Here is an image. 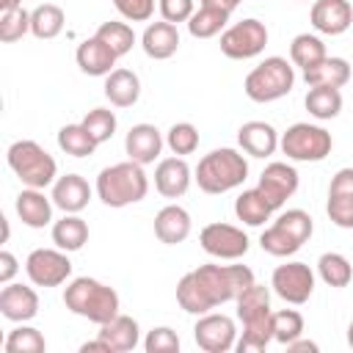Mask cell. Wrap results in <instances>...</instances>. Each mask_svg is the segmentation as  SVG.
Instances as JSON below:
<instances>
[{"label": "cell", "mask_w": 353, "mask_h": 353, "mask_svg": "<svg viewBox=\"0 0 353 353\" xmlns=\"http://www.w3.org/2000/svg\"><path fill=\"white\" fill-rule=\"evenodd\" d=\"M143 350L146 353H176L179 350V336L174 328L168 325H157L146 334L143 339Z\"/></svg>", "instance_id": "obj_44"}, {"label": "cell", "mask_w": 353, "mask_h": 353, "mask_svg": "<svg viewBox=\"0 0 353 353\" xmlns=\"http://www.w3.org/2000/svg\"><path fill=\"white\" fill-rule=\"evenodd\" d=\"M97 336L105 339L113 353H124V350H135V347H138V342H141V328H138V323H135L132 317H127V314L119 312L113 320H108V323L99 325Z\"/></svg>", "instance_id": "obj_26"}, {"label": "cell", "mask_w": 353, "mask_h": 353, "mask_svg": "<svg viewBox=\"0 0 353 353\" xmlns=\"http://www.w3.org/2000/svg\"><path fill=\"white\" fill-rule=\"evenodd\" d=\"M301 334H303V317H301V312H295V309L273 312V339L276 342L290 345Z\"/></svg>", "instance_id": "obj_42"}, {"label": "cell", "mask_w": 353, "mask_h": 353, "mask_svg": "<svg viewBox=\"0 0 353 353\" xmlns=\"http://www.w3.org/2000/svg\"><path fill=\"white\" fill-rule=\"evenodd\" d=\"M287 350H292V353H317L320 350V345L317 342H312V339H292L290 345H287Z\"/></svg>", "instance_id": "obj_48"}, {"label": "cell", "mask_w": 353, "mask_h": 353, "mask_svg": "<svg viewBox=\"0 0 353 353\" xmlns=\"http://www.w3.org/2000/svg\"><path fill=\"white\" fill-rule=\"evenodd\" d=\"M113 6L130 22H146L154 14V0H113Z\"/></svg>", "instance_id": "obj_45"}, {"label": "cell", "mask_w": 353, "mask_h": 353, "mask_svg": "<svg viewBox=\"0 0 353 353\" xmlns=\"http://www.w3.org/2000/svg\"><path fill=\"white\" fill-rule=\"evenodd\" d=\"M63 303L72 314L85 317L97 325H102L119 314V292L97 279H88V276L69 281V287L63 290Z\"/></svg>", "instance_id": "obj_4"}, {"label": "cell", "mask_w": 353, "mask_h": 353, "mask_svg": "<svg viewBox=\"0 0 353 353\" xmlns=\"http://www.w3.org/2000/svg\"><path fill=\"white\" fill-rule=\"evenodd\" d=\"M331 223L339 229H353V168H339L328 185V207Z\"/></svg>", "instance_id": "obj_16"}, {"label": "cell", "mask_w": 353, "mask_h": 353, "mask_svg": "<svg viewBox=\"0 0 353 353\" xmlns=\"http://www.w3.org/2000/svg\"><path fill=\"white\" fill-rule=\"evenodd\" d=\"M99 41H105L119 58L121 55H127L130 50H132V44H135V30L127 25V22H116V19H110V22H102L99 28H97V33H94Z\"/></svg>", "instance_id": "obj_38"}, {"label": "cell", "mask_w": 353, "mask_h": 353, "mask_svg": "<svg viewBox=\"0 0 353 353\" xmlns=\"http://www.w3.org/2000/svg\"><path fill=\"white\" fill-rule=\"evenodd\" d=\"M52 243L61 251H80L88 243V223L77 212H66L61 221L52 223Z\"/></svg>", "instance_id": "obj_30"}, {"label": "cell", "mask_w": 353, "mask_h": 353, "mask_svg": "<svg viewBox=\"0 0 353 353\" xmlns=\"http://www.w3.org/2000/svg\"><path fill=\"white\" fill-rule=\"evenodd\" d=\"M25 273L36 287H58L72 276V262L61 248H36L25 259Z\"/></svg>", "instance_id": "obj_11"}, {"label": "cell", "mask_w": 353, "mask_h": 353, "mask_svg": "<svg viewBox=\"0 0 353 353\" xmlns=\"http://www.w3.org/2000/svg\"><path fill=\"white\" fill-rule=\"evenodd\" d=\"M190 226H193L190 223V212L185 207H179V204H168L154 215V234L165 245L185 243L188 234H190Z\"/></svg>", "instance_id": "obj_24"}, {"label": "cell", "mask_w": 353, "mask_h": 353, "mask_svg": "<svg viewBox=\"0 0 353 353\" xmlns=\"http://www.w3.org/2000/svg\"><path fill=\"white\" fill-rule=\"evenodd\" d=\"M265 44H268V28H265V22H259L254 17L234 22L232 28H226L221 33V52L232 61L254 58L265 50Z\"/></svg>", "instance_id": "obj_10"}, {"label": "cell", "mask_w": 353, "mask_h": 353, "mask_svg": "<svg viewBox=\"0 0 353 353\" xmlns=\"http://www.w3.org/2000/svg\"><path fill=\"white\" fill-rule=\"evenodd\" d=\"M303 80L306 85H328V88H342L347 80H350V63L345 58H334V55H325L320 63L303 69Z\"/></svg>", "instance_id": "obj_29"}, {"label": "cell", "mask_w": 353, "mask_h": 353, "mask_svg": "<svg viewBox=\"0 0 353 353\" xmlns=\"http://www.w3.org/2000/svg\"><path fill=\"white\" fill-rule=\"evenodd\" d=\"M237 143L251 157H270L279 149V132L268 121H245L237 130Z\"/></svg>", "instance_id": "obj_22"}, {"label": "cell", "mask_w": 353, "mask_h": 353, "mask_svg": "<svg viewBox=\"0 0 353 353\" xmlns=\"http://www.w3.org/2000/svg\"><path fill=\"white\" fill-rule=\"evenodd\" d=\"M226 22H229V14L210 6H199V11H193V17L188 19V30L193 39H212L226 28Z\"/></svg>", "instance_id": "obj_35"}, {"label": "cell", "mask_w": 353, "mask_h": 353, "mask_svg": "<svg viewBox=\"0 0 353 353\" xmlns=\"http://www.w3.org/2000/svg\"><path fill=\"white\" fill-rule=\"evenodd\" d=\"M6 353H41L47 347L44 336L39 328H30V325H17L8 336H6Z\"/></svg>", "instance_id": "obj_39"}, {"label": "cell", "mask_w": 353, "mask_h": 353, "mask_svg": "<svg viewBox=\"0 0 353 353\" xmlns=\"http://www.w3.org/2000/svg\"><path fill=\"white\" fill-rule=\"evenodd\" d=\"M105 97L113 108H132L141 97V80L132 69H113L105 77Z\"/></svg>", "instance_id": "obj_28"}, {"label": "cell", "mask_w": 353, "mask_h": 353, "mask_svg": "<svg viewBox=\"0 0 353 353\" xmlns=\"http://www.w3.org/2000/svg\"><path fill=\"white\" fill-rule=\"evenodd\" d=\"M74 58H77L80 72H85L88 77H108V74L113 72L116 61H119V55H116L105 41H99L97 36L80 41Z\"/></svg>", "instance_id": "obj_20"}, {"label": "cell", "mask_w": 353, "mask_h": 353, "mask_svg": "<svg viewBox=\"0 0 353 353\" xmlns=\"http://www.w3.org/2000/svg\"><path fill=\"white\" fill-rule=\"evenodd\" d=\"M149 193V176L143 174V165L135 160L116 163L99 171L97 176V196L105 207H127L143 201Z\"/></svg>", "instance_id": "obj_3"}, {"label": "cell", "mask_w": 353, "mask_h": 353, "mask_svg": "<svg viewBox=\"0 0 353 353\" xmlns=\"http://www.w3.org/2000/svg\"><path fill=\"white\" fill-rule=\"evenodd\" d=\"M248 176V163L237 149H212L210 154H204L196 165V182L204 193L218 196L226 190H234L245 182Z\"/></svg>", "instance_id": "obj_5"}, {"label": "cell", "mask_w": 353, "mask_h": 353, "mask_svg": "<svg viewBox=\"0 0 353 353\" xmlns=\"http://www.w3.org/2000/svg\"><path fill=\"white\" fill-rule=\"evenodd\" d=\"M237 320L243 323V334L237 339V353H259L273 339V312L270 292L262 284H251L237 298Z\"/></svg>", "instance_id": "obj_2"}, {"label": "cell", "mask_w": 353, "mask_h": 353, "mask_svg": "<svg viewBox=\"0 0 353 353\" xmlns=\"http://www.w3.org/2000/svg\"><path fill=\"white\" fill-rule=\"evenodd\" d=\"M325 44L320 36H312V33H298L290 44V61L301 69H309L314 63H320L325 58Z\"/></svg>", "instance_id": "obj_34"}, {"label": "cell", "mask_w": 353, "mask_h": 353, "mask_svg": "<svg viewBox=\"0 0 353 353\" xmlns=\"http://www.w3.org/2000/svg\"><path fill=\"white\" fill-rule=\"evenodd\" d=\"M295 85V72L290 66L287 58L281 55H270L265 58L259 66H254L245 74V97L254 102H276L281 97H287Z\"/></svg>", "instance_id": "obj_8"}, {"label": "cell", "mask_w": 353, "mask_h": 353, "mask_svg": "<svg viewBox=\"0 0 353 353\" xmlns=\"http://www.w3.org/2000/svg\"><path fill=\"white\" fill-rule=\"evenodd\" d=\"M28 30H30V14L25 8L3 11V17H0V41H6V44L19 41Z\"/></svg>", "instance_id": "obj_43"}, {"label": "cell", "mask_w": 353, "mask_h": 353, "mask_svg": "<svg viewBox=\"0 0 353 353\" xmlns=\"http://www.w3.org/2000/svg\"><path fill=\"white\" fill-rule=\"evenodd\" d=\"M165 143L174 154H193L199 149V130L190 124V121H176L171 124L168 135H165Z\"/></svg>", "instance_id": "obj_41"}, {"label": "cell", "mask_w": 353, "mask_h": 353, "mask_svg": "<svg viewBox=\"0 0 353 353\" xmlns=\"http://www.w3.org/2000/svg\"><path fill=\"white\" fill-rule=\"evenodd\" d=\"M270 287L281 301L301 306L314 292V273H312V268L306 262H287V265H279L273 270Z\"/></svg>", "instance_id": "obj_12"}, {"label": "cell", "mask_w": 353, "mask_h": 353, "mask_svg": "<svg viewBox=\"0 0 353 353\" xmlns=\"http://www.w3.org/2000/svg\"><path fill=\"white\" fill-rule=\"evenodd\" d=\"M58 146L72 157H88L99 143L91 138V132L83 124H63L58 130Z\"/></svg>", "instance_id": "obj_36"}, {"label": "cell", "mask_w": 353, "mask_h": 353, "mask_svg": "<svg viewBox=\"0 0 353 353\" xmlns=\"http://www.w3.org/2000/svg\"><path fill=\"white\" fill-rule=\"evenodd\" d=\"M0 312L11 323H28L39 314V295L28 284H3L0 290Z\"/></svg>", "instance_id": "obj_18"}, {"label": "cell", "mask_w": 353, "mask_h": 353, "mask_svg": "<svg viewBox=\"0 0 353 353\" xmlns=\"http://www.w3.org/2000/svg\"><path fill=\"white\" fill-rule=\"evenodd\" d=\"M306 110L320 119V121H328V119H336L339 110H342V94L339 88H328V85H312L306 99H303Z\"/></svg>", "instance_id": "obj_31"}, {"label": "cell", "mask_w": 353, "mask_h": 353, "mask_svg": "<svg viewBox=\"0 0 353 353\" xmlns=\"http://www.w3.org/2000/svg\"><path fill=\"white\" fill-rule=\"evenodd\" d=\"M8 168L22 179L25 188H39L44 190L47 185H55V174H58V163L52 160V154H47L36 141H14L6 152Z\"/></svg>", "instance_id": "obj_7"}, {"label": "cell", "mask_w": 353, "mask_h": 353, "mask_svg": "<svg viewBox=\"0 0 353 353\" xmlns=\"http://www.w3.org/2000/svg\"><path fill=\"white\" fill-rule=\"evenodd\" d=\"M80 124L91 132V138H94L97 143H105V141H110L113 132H116V113L108 110V108H94V110L85 113V119H83Z\"/></svg>", "instance_id": "obj_40"}, {"label": "cell", "mask_w": 353, "mask_h": 353, "mask_svg": "<svg viewBox=\"0 0 353 353\" xmlns=\"http://www.w3.org/2000/svg\"><path fill=\"white\" fill-rule=\"evenodd\" d=\"M17 215L30 229H44L52 221V201L39 188H25L17 196Z\"/></svg>", "instance_id": "obj_27"}, {"label": "cell", "mask_w": 353, "mask_h": 353, "mask_svg": "<svg viewBox=\"0 0 353 353\" xmlns=\"http://www.w3.org/2000/svg\"><path fill=\"white\" fill-rule=\"evenodd\" d=\"M234 215H237L243 223H248V226H262L265 221H270L273 207L265 201V196H262L256 188H251V190H243V193L234 199Z\"/></svg>", "instance_id": "obj_32"}, {"label": "cell", "mask_w": 353, "mask_h": 353, "mask_svg": "<svg viewBox=\"0 0 353 353\" xmlns=\"http://www.w3.org/2000/svg\"><path fill=\"white\" fill-rule=\"evenodd\" d=\"M309 19L325 36H342L353 25V6L347 0H314Z\"/></svg>", "instance_id": "obj_17"}, {"label": "cell", "mask_w": 353, "mask_h": 353, "mask_svg": "<svg viewBox=\"0 0 353 353\" xmlns=\"http://www.w3.org/2000/svg\"><path fill=\"white\" fill-rule=\"evenodd\" d=\"M347 345H350V347H353V323H350V325H347Z\"/></svg>", "instance_id": "obj_51"}, {"label": "cell", "mask_w": 353, "mask_h": 353, "mask_svg": "<svg viewBox=\"0 0 353 353\" xmlns=\"http://www.w3.org/2000/svg\"><path fill=\"white\" fill-rule=\"evenodd\" d=\"M317 273L320 279L328 284V287H347L350 279H353V265L347 262V256L336 254V251H328L317 259Z\"/></svg>", "instance_id": "obj_37"}, {"label": "cell", "mask_w": 353, "mask_h": 353, "mask_svg": "<svg viewBox=\"0 0 353 353\" xmlns=\"http://www.w3.org/2000/svg\"><path fill=\"white\" fill-rule=\"evenodd\" d=\"M124 149H127L130 160H135L141 165H149L160 157L163 135L154 124H135V127H130V132L124 138Z\"/></svg>", "instance_id": "obj_21"}, {"label": "cell", "mask_w": 353, "mask_h": 353, "mask_svg": "<svg viewBox=\"0 0 353 353\" xmlns=\"http://www.w3.org/2000/svg\"><path fill=\"white\" fill-rule=\"evenodd\" d=\"M22 8V0H0V11H14Z\"/></svg>", "instance_id": "obj_50"}, {"label": "cell", "mask_w": 353, "mask_h": 353, "mask_svg": "<svg viewBox=\"0 0 353 353\" xmlns=\"http://www.w3.org/2000/svg\"><path fill=\"white\" fill-rule=\"evenodd\" d=\"M157 6H160V17L165 19V22H188L190 17H193V0H157Z\"/></svg>", "instance_id": "obj_46"}, {"label": "cell", "mask_w": 353, "mask_h": 353, "mask_svg": "<svg viewBox=\"0 0 353 353\" xmlns=\"http://www.w3.org/2000/svg\"><path fill=\"white\" fill-rule=\"evenodd\" d=\"M254 284V273L245 265H199L176 284V303L188 314H207L221 303L237 301L243 290Z\"/></svg>", "instance_id": "obj_1"}, {"label": "cell", "mask_w": 353, "mask_h": 353, "mask_svg": "<svg viewBox=\"0 0 353 353\" xmlns=\"http://www.w3.org/2000/svg\"><path fill=\"white\" fill-rule=\"evenodd\" d=\"M243 0H201V6H210V8H218V11H223V14H229L232 17V11L240 6Z\"/></svg>", "instance_id": "obj_49"}, {"label": "cell", "mask_w": 353, "mask_h": 353, "mask_svg": "<svg viewBox=\"0 0 353 353\" xmlns=\"http://www.w3.org/2000/svg\"><path fill=\"white\" fill-rule=\"evenodd\" d=\"M193 339L207 353H226L237 345V325L226 314L207 312V314H199L193 325Z\"/></svg>", "instance_id": "obj_14"}, {"label": "cell", "mask_w": 353, "mask_h": 353, "mask_svg": "<svg viewBox=\"0 0 353 353\" xmlns=\"http://www.w3.org/2000/svg\"><path fill=\"white\" fill-rule=\"evenodd\" d=\"M331 146H334L331 132L309 121H298L287 127V132H281L279 138V149L290 160H298V163H320L331 154Z\"/></svg>", "instance_id": "obj_9"}, {"label": "cell", "mask_w": 353, "mask_h": 353, "mask_svg": "<svg viewBox=\"0 0 353 353\" xmlns=\"http://www.w3.org/2000/svg\"><path fill=\"white\" fill-rule=\"evenodd\" d=\"M91 201V188L80 174L58 176L52 185V204L63 212H80Z\"/></svg>", "instance_id": "obj_23"}, {"label": "cell", "mask_w": 353, "mask_h": 353, "mask_svg": "<svg viewBox=\"0 0 353 353\" xmlns=\"http://www.w3.org/2000/svg\"><path fill=\"white\" fill-rule=\"evenodd\" d=\"M190 165L182 157H165L154 168V188L165 199H179L190 188Z\"/></svg>", "instance_id": "obj_19"}, {"label": "cell", "mask_w": 353, "mask_h": 353, "mask_svg": "<svg viewBox=\"0 0 353 353\" xmlns=\"http://www.w3.org/2000/svg\"><path fill=\"white\" fill-rule=\"evenodd\" d=\"M63 22H66V14L55 3H41L30 11V33L36 39H55L63 30Z\"/></svg>", "instance_id": "obj_33"}, {"label": "cell", "mask_w": 353, "mask_h": 353, "mask_svg": "<svg viewBox=\"0 0 353 353\" xmlns=\"http://www.w3.org/2000/svg\"><path fill=\"white\" fill-rule=\"evenodd\" d=\"M141 47H143V52H146L149 58H154V61L171 58V55L179 50V30H176V25H174V22H165V19L146 25V30H143V36H141Z\"/></svg>", "instance_id": "obj_25"}, {"label": "cell", "mask_w": 353, "mask_h": 353, "mask_svg": "<svg viewBox=\"0 0 353 353\" xmlns=\"http://www.w3.org/2000/svg\"><path fill=\"white\" fill-rule=\"evenodd\" d=\"M201 248L215 259H240L248 254V234L232 223H207L199 234Z\"/></svg>", "instance_id": "obj_13"}, {"label": "cell", "mask_w": 353, "mask_h": 353, "mask_svg": "<svg viewBox=\"0 0 353 353\" xmlns=\"http://www.w3.org/2000/svg\"><path fill=\"white\" fill-rule=\"evenodd\" d=\"M312 232L314 223L306 210H287L259 234V245L270 256H292L312 237Z\"/></svg>", "instance_id": "obj_6"}, {"label": "cell", "mask_w": 353, "mask_h": 353, "mask_svg": "<svg viewBox=\"0 0 353 353\" xmlns=\"http://www.w3.org/2000/svg\"><path fill=\"white\" fill-rule=\"evenodd\" d=\"M256 190L265 196V201L273 207V212L276 210H281L284 207V201L298 190V171L290 165V163H270V165H265V171L259 174V185H256Z\"/></svg>", "instance_id": "obj_15"}, {"label": "cell", "mask_w": 353, "mask_h": 353, "mask_svg": "<svg viewBox=\"0 0 353 353\" xmlns=\"http://www.w3.org/2000/svg\"><path fill=\"white\" fill-rule=\"evenodd\" d=\"M17 270H19L17 256L11 251H0V284H8L17 276Z\"/></svg>", "instance_id": "obj_47"}]
</instances>
